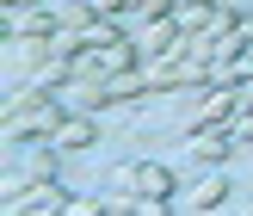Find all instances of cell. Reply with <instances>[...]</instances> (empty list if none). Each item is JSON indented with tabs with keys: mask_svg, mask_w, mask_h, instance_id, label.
<instances>
[{
	"mask_svg": "<svg viewBox=\"0 0 253 216\" xmlns=\"http://www.w3.org/2000/svg\"><path fill=\"white\" fill-rule=\"evenodd\" d=\"M62 118H68L62 93H49V86H25V93H12L6 111H0V136H6L12 148H25V142H56Z\"/></svg>",
	"mask_w": 253,
	"mask_h": 216,
	"instance_id": "cell-1",
	"label": "cell"
},
{
	"mask_svg": "<svg viewBox=\"0 0 253 216\" xmlns=\"http://www.w3.org/2000/svg\"><path fill=\"white\" fill-rule=\"evenodd\" d=\"M105 185H124V192H136L142 204H161V210H173V198H179V179H173V167H161V161H124Z\"/></svg>",
	"mask_w": 253,
	"mask_h": 216,
	"instance_id": "cell-2",
	"label": "cell"
},
{
	"mask_svg": "<svg viewBox=\"0 0 253 216\" xmlns=\"http://www.w3.org/2000/svg\"><path fill=\"white\" fill-rule=\"evenodd\" d=\"M68 185L62 179H25V185H12L6 192V210L12 216H56V210H68Z\"/></svg>",
	"mask_w": 253,
	"mask_h": 216,
	"instance_id": "cell-3",
	"label": "cell"
},
{
	"mask_svg": "<svg viewBox=\"0 0 253 216\" xmlns=\"http://www.w3.org/2000/svg\"><path fill=\"white\" fill-rule=\"evenodd\" d=\"M235 148H241V142L229 136V124H204V130H185V155H192V161H204V167H222Z\"/></svg>",
	"mask_w": 253,
	"mask_h": 216,
	"instance_id": "cell-4",
	"label": "cell"
},
{
	"mask_svg": "<svg viewBox=\"0 0 253 216\" xmlns=\"http://www.w3.org/2000/svg\"><path fill=\"white\" fill-rule=\"evenodd\" d=\"M0 19H6V37H56L62 31V12H49L43 0L37 6H6Z\"/></svg>",
	"mask_w": 253,
	"mask_h": 216,
	"instance_id": "cell-5",
	"label": "cell"
},
{
	"mask_svg": "<svg viewBox=\"0 0 253 216\" xmlns=\"http://www.w3.org/2000/svg\"><path fill=\"white\" fill-rule=\"evenodd\" d=\"M222 118H235V86H204V93H192L185 130H204V124H222Z\"/></svg>",
	"mask_w": 253,
	"mask_h": 216,
	"instance_id": "cell-6",
	"label": "cell"
},
{
	"mask_svg": "<svg viewBox=\"0 0 253 216\" xmlns=\"http://www.w3.org/2000/svg\"><path fill=\"white\" fill-rule=\"evenodd\" d=\"M93 142H99V111H68L56 130V148L62 155H86Z\"/></svg>",
	"mask_w": 253,
	"mask_h": 216,
	"instance_id": "cell-7",
	"label": "cell"
},
{
	"mask_svg": "<svg viewBox=\"0 0 253 216\" xmlns=\"http://www.w3.org/2000/svg\"><path fill=\"white\" fill-rule=\"evenodd\" d=\"M142 81H148V93H179L185 86V56H148Z\"/></svg>",
	"mask_w": 253,
	"mask_h": 216,
	"instance_id": "cell-8",
	"label": "cell"
},
{
	"mask_svg": "<svg viewBox=\"0 0 253 216\" xmlns=\"http://www.w3.org/2000/svg\"><path fill=\"white\" fill-rule=\"evenodd\" d=\"M56 161H62V148H56V142H25L19 179H56Z\"/></svg>",
	"mask_w": 253,
	"mask_h": 216,
	"instance_id": "cell-9",
	"label": "cell"
},
{
	"mask_svg": "<svg viewBox=\"0 0 253 216\" xmlns=\"http://www.w3.org/2000/svg\"><path fill=\"white\" fill-rule=\"evenodd\" d=\"M105 93H111V105H136L148 93V81H142V68H124V74H105Z\"/></svg>",
	"mask_w": 253,
	"mask_h": 216,
	"instance_id": "cell-10",
	"label": "cell"
},
{
	"mask_svg": "<svg viewBox=\"0 0 253 216\" xmlns=\"http://www.w3.org/2000/svg\"><path fill=\"white\" fill-rule=\"evenodd\" d=\"M222 204H229V179L222 173H204L192 185V210H222Z\"/></svg>",
	"mask_w": 253,
	"mask_h": 216,
	"instance_id": "cell-11",
	"label": "cell"
},
{
	"mask_svg": "<svg viewBox=\"0 0 253 216\" xmlns=\"http://www.w3.org/2000/svg\"><path fill=\"white\" fill-rule=\"evenodd\" d=\"M204 31H210V37H235V31H241V12L216 0V6H210V25H204Z\"/></svg>",
	"mask_w": 253,
	"mask_h": 216,
	"instance_id": "cell-12",
	"label": "cell"
},
{
	"mask_svg": "<svg viewBox=\"0 0 253 216\" xmlns=\"http://www.w3.org/2000/svg\"><path fill=\"white\" fill-rule=\"evenodd\" d=\"M222 124H229L235 142H247V148H253V111H235V118H222Z\"/></svg>",
	"mask_w": 253,
	"mask_h": 216,
	"instance_id": "cell-13",
	"label": "cell"
},
{
	"mask_svg": "<svg viewBox=\"0 0 253 216\" xmlns=\"http://www.w3.org/2000/svg\"><path fill=\"white\" fill-rule=\"evenodd\" d=\"M93 6H99V12H111V19H124V12H136L142 0H93Z\"/></svg>",
	"mask_w": 253,
	"mask_h": 216,
	"instance_id": "cell-14",
	"label": "cell"
},
{
	"mask_svg": "<svg viewBox=\"0 0 253 216\" xmlns=\"http://www.w3.org/2000/svg\"><path fill=\"white\" fill-rule=\"evenodd\" d=\"M235 111H253V81H241V86H235Z\"/></svg>",
	"mask_w": 253,
	"mask_h": 216,
	"instance_id": "cell-15",
	"label": "cell"
},
{
	"mask_svg": "<svg viewBox=\"0 0 253 216\" xmlns=\"http://www.w3.org/2000/svg\"><path fill=\"white\" fill-rule=\"evenodd\" d=\"M235 68H241V81H253V43H241V56H235Z\"/></svg>",
	"mask_w": 253,
	"mask_h": 216,
	"instance_id": "cell-16",
	"label": "cell"
},
{
	"mask_svg": "<svg viewBox=\"0 0 253 216\" xmlns=\"http://www.w3.org/2000/svg\"><path fill=\"white\" fill-rule=\"evenodd\" d=\"M235 43H253V12L241 19V31H235Z\"/></svg>",
	"mask_w": 253,
	"mask_h": 216,
	"instance_id": "cell-17",
	"label": "cell"
},
{
	"mask_svg": "<svg viewBox=\"0 0 253 216\" xmlns=\"http://www.w3.org/2000/svg\"><path fill=\"white\" fill-rule=\"evenodd\" d=\"M6 6H37V0H0V12H6Z\"/></svg>",
	"mask_w": 253,
	"mask_h": 216,
	"instance_id": "cell-18",
	"label": "cell"
},
{
	"mask_svg": "<svg viewBox=\"0 0 253 216\" xmlns=\"http://www.w3.org/2000/svg\"><path fill=\"white\" fill-rule=\"evenodd\" d=\"M179 6H216V0H179Z\"/></svg>",
	"mask_w": 253,
	"mask_h": 216,
	"instance_id": "cell-19",
	"label": "cell"
}]
</instances>
